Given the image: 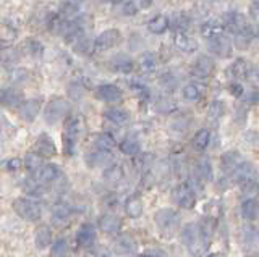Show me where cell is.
I'll use <instances>...</instances> for the list:
<instances>
[{"label":"cell","mask_w":259,"mask_h":257,"mask_svg":"<svg viewBox=\"0 0 259 257\" xmlns=\"http://www.w3.org/2000/svg\"><path fill=\"white\" fill-rule=\"evenodd\" d=\"M182 243L186 246L193 257H201L202 254L207 252L209 247V233L206 228H202L201 225L190 222L182 228L180 233Z\"/></svg>","instance_id":"cell-1"},{"label":"cell","mask_w":259,"mask_h":257,"mask_svg":"<svg viewBox=\"0 0 259 257\" xmlns=\"http://www.w3.org/2000/svg\"><path fill=\"white\" fill-rule=\"evenodd\" d=\"M154 223L162 235H174L180 228V214L175 209L162 207L154 214Z\"/></svg>","instance_id":"cell-2"},{"label":"cell","mask_w":259,"mask_h":257,"mask_svg":"<svg viewBox=\"0 0 259 257\" xmlns=\"http://www.w3.org/2000/svg\"><path fill=\"white\" fill-rule=\"evenodd\" d=\"M13 211L20 219L26 222H37L42 215V207L36 199L18 197L13 200Z\"/></svg>","instance_id":"cell-3"},{"label":"cell","mask_w":259,"mask_h":257,"mask_svg":"<svg viewBox=\"0 0 259 257\" xmlns=\"http://www.w3.org/2000/svg\"><path fill=\"white\" fill-rule=\"evenodd\" d=\"M83 130V123L78 117H70L63 128V152L67 156L75 154V147Z\"/></svg>","instance_id":"cell-4"},{"label":"cell","mask_w":259,"mask_h":257,"mask_svg":"<svg viewBox=\"0 0 259 257\" xmlns=\"http://www.w3.org/2000/svg\"><path fill=\"white\" fill-rule=\"evenodd\" d=\"M70 114V102L63 97H54L49 100L44 109V120L47 125H57L62 120H65Z\"/></svg>","instance_id":"cell-5"},{"label":"cell","mask_w":259,"mask_h":257,"mask_svg":"<svg viewBox=\"0 0 259 257\" xmlns=\"http://www.w3.org/2000/svg\"><path fill=\"white\" fill-rule=\"evenodd\" d=\"M170 197H172V202L175 205L186 209V211H190V209L196 205V194H194V191L190 184H185V183L177 184V186L172 189Z\"/></svg>","instance_id":"cell-6"},{"label":"cell","mask_w":259,"mask_h":257,"mask_svg":"<svg viewBox=\"0 0 259 257\" xmlns=\"http://www.w3.org/2000/svg\"><path fill=\"white\" fill-rule=\"evenodd\" d=\"M207 49L210 50V54L217 55V57L227 59L232 55V42L225 34H221L212 39H207Z\"/></svg>","instance_id":"cell-7"},{"label":"cell","mask_w":259,"mask_h":257,"mask_svg":"<svg viewBox=\"0 0 259 257\" xmlns=\"http://www.w3.org/2000/svg\"><path fill=\"white\" fill-rule=\"evenodd\" d=\"M60 176V170L59 167L54 164H44L40 168L32 173V180H34L40 186H46V184L54 183L57 178Z\"/></svg>","instance_id":"cell-8"},{"label":"cell","mask_w":259,"mask_h":257,"mask_svg":"<svg viewBox=\"0 0 259 257\" xmlns=\"http://www.w3.org/2000/svg\"><path fill=\"white\" fill-rule=\"evenodd\" d=\"M121 42V33L115 28H110V29H105L104 33H101L99 36L96 37V47L99 50H109L112 47H115Z\"/></svg>","instance_id":"cell-9"},{"label":"cell","mask_w":259,"mask_h":257,"mask_svg":"<svg viewBox=\"0 0 259 257\" xmlns=\"http://www.w3.org/2000/svg\"><path fill=\"white\" fill-rule=\"evenodd\" d=\"M71 217H73V209L65 202H57L51 211V222L59 228L68 225Z\"/></svg>","instance_id":"cell-10"},{"label":"cell","mask_w":259,"mask_h":257,"mask_svg":"<svg viewBox=\"0 0 259 257\" xmlns=\"http://www.w3.org/2000/svg\"><path fill=\"white\" fill-rule=\"evenodd\" d=\"M84 160L89 168H99V167H109L113 160V156L110 150L94 149L91 152H88L84 156Z\"/></svg>","instance_id":"cell-11"},{"label":"cell","mask_w":259,"mask_h":257,"mask_svg":"<svg viewBox=\"0 0 259 257\" xmlns=\"http://www.w3.org/2000/svg\"><path fill=\"white\" fill-rule=\"evenodd\" d=\"M23 102V94L16 87H2L0 89V106L7 109H20Z\"/></svg>","instance_id":"cell-12"},{"label":"cell","mask_w":259,"mask_h":257,"mask_svg":"<svg viewBox=\"0 0 259 257\" xmlns=\"http://www.w3.org/2000/svg\"><path fill=\"white\" fill-rule=\"evenodd\" d=\"M96 238H97L96 227L93 223H89V222L81 225L78 233H76V243H78V246L84 247V249L93 247L94 243H96Z\"/></svg>","instance_id":"cell-13"},{"label":"cell","mask_w":259,"mask_h":257,"mask_svg":"<svg viewBox=\"0 0 259 257\" xmlns=\"http://www.w3.org/2000/svg\"><path fill=\"white\" fill-rule=\"evenodd\" d=\"M40 106H42V100H40V99H29V100H24V102L21 104V107L18 109V117L23 120V122H26V123L34 122L36 117L39 115Z\"/></svg>","instance_id":"cell-14"},{"label":"cell","mask_w":259,"mask_h":257,"mask_svg":"<svg viewBox=\"0 0 259 257\" xmlns=\"http://www.w3.org/2000/svg\"><path fill=\"white\" fill-rule=\"evenodd\" d=\"M34 152L40 157H54L57 154V147H55V142L52 141V138L49 136L47 133L39 134V138L34 142Z\"/></svg>","instance_id":"cell-15"},{"label":"cell","mask_w":259,"mask_h":257,"mask_svg":"<svg viewBox=\"0 0 259 257\" xmlns=\"http://www.w3.org/2000/svg\"><path fill=\"white\" fill-rule=\"evenodd\" d=\"M215 63L214 60L209 57V55H199V57L194 60L193 65V75L198 78H207L212 75Z\"/></svg>","instance_id":"cell-16"},{"label":"cell","mask_w":259,"mask_h":257,"mask_svg":"<svg viewBox=\"0 0 259 257\" xmlns=\"http://www.w3.org/2000/svg\"><path fill=\"white\" fill-rule=\"evenodd\" d=\"M96 97L102 102L113 104V102L121 100V91L115 84H101L96 89Z\"/></svg>","instance_id":"cell-17"},{"label":"cell","mask_w":259,"mask_h":257,"mask_svg":"<svg viewBox=\"0 0 259 257\" xmlns=\"http://www.w3.org/2000/svg\"><path fill=\"white\" fill-rule=\"evenodd\" d=\"M99 228L107 235H117L121 228V220L113 214H105L99 219Z\"/></svg>","instance_id":"cell-18"},{"label":"cell","mask_w":259,"mask_h":257,"mask_svg":"<svg viewBox=\"0 0 259 257\" xmlns=\"http://www.w3.org/2000/svg\"><path fill=\"white\" fill-rule=\"evenodd\" d=\"M20 60H21V55L18 49L5 47V49L0 50V63H2L7 70H15V67L18 65Z\"/></svg>","instance_id":"cell-19"},{"label":"cell","mask_w":259,"mask_h":257,"mask_svg":"<svg viewBox=\"0 0 259 257\" xmlns=\"http://www.w3.org/2000/svg\"><path fill=\"white\" fill-rule=\"evenodd\" d=\"M232 176H233V181H237V183H245V181L253 180L254 165L251 162H245V160H243V162L232 172Z\"/></svg>","instance_id":"cell-20"},{"label":"cell","mask_w":259,"mask_h":257,"mask_svg":"<svg viewBox=\"0 0 259 257\" xmlns=\"http://www.w3.org/2000/svg\"><path fill=\"white\" fill-rule=\"evenodd\" d=\"M113 249H115V252L118 255H128V254L136 251V241L133 236H130V235H120L115 241Z\"/></svg>","instance_id":"cell-21"},{"label":"cell","mask_w":259,"mask_h":257,"mask_svg":"<svg viewBox=\"0 0 259 257\" xmlns=\"http://www.w3.org/2000/svg\"><path fill=\"white\" fill-rule=\"evenodd\" d=\"M143 199L138 196V194H133L126 197L125 200V214L130 217V219H140L143 215Z\"/></svg>","instance_id":"cell-22"},{"label":"cell","mask_w":259,"mask_h":257,"mask_svg":"<svg viewBox=\"0 0 259 257\" xmlns=\"http://www.w3.org/2000/svg\"><path fill=\"white\" fill-rule=\"evenodd\" d=\"M104 118L107 122L113 123V125H125L130 122V114L125 109H118V107H110L107 110H104Z\"/></svg>","instance_id":"cell-23"},{"label":"cell","mask_w":259,"mask_h":257,"mask_svg":"<svg viewBox=\"0 0 259 257\" xmlns=\"http://www.w3.org/2000/svg\"><path fill=\"white\" fill-rule=\"evenodd\" d=\"M110 68L120 73H130L133 70V60L126 54H117L110 59Z\"/></svg>","instance_id":"cell-24"},{"label":"cell","mask_w":259,"mask_h":257,"mask_svg":"<svg viewBox=\"0 0 259 257\" xmlns=\"http://www.w3.org/2000/svg\"><path fill=\"white\" fill-rule=\"evenodd\" d=\"M241 215L248 222L259 220V199H246L241 204Z\"/></svg>","instance_id":"cell-25"},{"label":"cell","mask_w":259,"mask_h":257,"mask_svg":"<svg viewBox=\"0 0 259 257\" xmlns=\"http://www.w3.org/2000/svg\"><path fill=\"white\" fill-rule=\"evenodd\" d=\"M241 162H243L241 154L237 150H229L221 157V167H222V170H225V172H233Z\"/></svg>","instance_id":"cell-26"},{"label":"cell","mask_w":259,"mask_h":257,"mask_svg":"<svg viewBox=\"0 0 259 257\" xmlns=\"http://www.w3.org/2000/svg\"><path fill=\"white\" fill-rule=\"evenodd\" d=\"M52 238H54L52 230L46 227V225H42V227L37 228L34 233V244L37 249H46L47 246L52 244Z\"/></svg>","instance_id":"cell-27"},{"label":"cell","mask_w":259,"mask_h":257,"mask_svg":"<svg viewBox=\"0 0 259 257\" xmlns=\"http://www.w3.org/2000/svg\"><path fill=\"white\" fill-rule=\"evenodd\" d=\"M174 44L177 49H180L182 52H186V54H191L196 50V42L185 33H177L174 37Z\"/></svg>","instance_id":"cell-28"},{"label":"cell","mask_w":259,"mask_h":257,"mask_svg":"<svg viewBox=\"0 0 259 257\" xmlns=\"http://www.w3.org/2000/svg\"><path fill=\"white\" fill-rule=\"evenodd\" d=\"M102 176H104V180L107 183H112V184L120 183L121 180H123V176H125L123 167L118 165V164H112V165H109L107 168H105Z\"/></svg>","instance_id":"cell-29"},{"label":"cell","mask_w":259,"mask_h":257,"mask_svg":"<svg viewBox=\"0 0 259 257\" xmlns=\"http://www.w3.org/2000/svg\"><path fill=\"white\" fill-rule=\"evenodd\" d=\"M201 34L206 39H212L215 36H221V34H224V25L215 20H210L201 26Z\"/></svg>","instance_id":"cell-30"},{"label":"cell","mask_w":259,"mask_h":257,"mask_svg":"<svg viewBox=\"0 0 259 257\" xmlns=\"http://www.w3.org/2000/svg\"><path fill=\"white\" fill-rule=\"evenodd\" d=\"M24 52L31 55L32 59H40L44 54V45L40 44V41H37V39L29 37L24 41Z\"/></svg>","instance_id":"cell-31"},{"label":"cell","mask_w":259,"mask_h":257,"mask_svg":"<svg viewBox=\"0 0 259 257\" xmlns=\"http://www.w3.org/2000/svg\"><path fill=\"white\" fill-rule=\"evenodd\" d=\"M196 172L199 175V178L202 181H210L214 178V170H212V164H210L209 159H201L198 165H196Z\"/></svg>","instance_id":"cell-32"},{"label":"cell","mask_w":259,"mask_h":257,"mask_svg":"<svg viewBox=\"0 0 259 257\" xmlns=\"http://www.w3.org/2000/svg\"><path fill=\"white\" fill-rule=\"evenodd\" d=\"M120 150L123 152L125 156L135 157V156L140 154V150H141L140 141H138L136 138H126L120 142Z\"/></svg>","instance_id":"cell-33"},{"label":"cell","mask_w":259,"mask_h":257,"mask_svg":"<svg viewBox=\"0 0 259 257\" xmlns=\"http://www.w3.org/2000/svg\"><path fill=\"white\" fill-rule=\"evenodd\" d=\"M168 28V20L164 15H157V17H154L149 23H148V29L151 31L152 34H162L165 33Z\"/></svg>","instance_id":"cell-34"},{"label":"cell","mask_w":259,"mask_h":257,"mask_svg":"<svg viewBox=\"0 0 259 257\" xmlns=\"http://www.w3.org/2000/svg\"><path fill=\"white\" fill-rule=\"evenodd\" d=\"M94 146L96 149L112 150L115 147V139H113V136L109 133H99V134H96V138H94Z\"/></svg>","instance_id":"cell-35"},{"label":"cell","mask_w":259,"mask_h":257,"mask_svg":"<svg viewBox=\"0 0 259 257\" xmlns=\"http://www.w3.org/2000/svg\"><path fill=\"white\" fill-rule=\"evenodd\" d=\"M240 239H241L243 244L253 246L259 241V231L254 227H251V225H249V227H243L241 233H240Z\"/></svg>","instance_id":"cell-36"},{"label":"cell","mask_w":259,"mask_h":257,"mask_svg":"<svg viewBox=\"0 0 259 257\" xmlns=\"http://www.w3.org/2000/svg\"><path fill=\"white\" fill-rule=\"evenodd\" d=\"M225 114V104L222 100H214L210 102L209 110H207V118L209 122H219Z\"/></svg>","instance_id":"cell-37"},{"label":"cell","mask_w":259,"mask_h":257,"mask_svg":"<svg viewBox=\"0 0 259 257\" xmlns=\"http://www.w3.org/2000/svg\"><path fill=\"white\" fill-rule=\"evenodd\" d=\"M140 68L146 73H151L157 68V57L152 52H144L140 59Z\"/></svg>","instance_id":"cell-38"},{"label":"cell","mask_w":259,"mask_h":257,"mask_svg":"<svg viewBox=\"0 0 259 257\" xmlns=\"http://www.w3.org/2000/svg\"><path fill=\"white\" fill-rule=\"evenodd\" d=\"M42 159L44 157H40L37 152H29V154H26V157H24L23 164H24V167H26L31 173H34L37 168H40V167L44 165L42 164Z\"/></svg>","instance_id":"cell-39"},{"label":"cell","mask_w":259,"mask_h":257,"mask_svg":"<svg viewBox=\"0 0 259 257\" xmlns=\"http://www.w3.org/2000/svg\"><path fill=\"white\" fill-rule=\"evenodd\" d=\"M210 142V133L207 130H199L196 134H194L193 139V146L196 150H204Z\"/></svg>","instance_id":"cell-40"},{"label":"cell","mask_w":259,"mask_h":257,"mask_svg":"<svg viewBox=\"0 0 259 257\" xmlns=\"http://www.w3.org/2000/svg\"><path fill=\"white\" fill-rule=\"evenodd\" d=\"M243 197L246 199H257L259 197V183H256L254 180H249L243 183V189H241Z\"/></svg>","instance_id":"cell-41"},{"label":"cell","mask_w":259,"mask_h":257,"mask_svg":"<svg viewBox=\"0 0 259 257\" xmlns=\"http://www.w3.org/2000/svg\"><path fill=\"white\" fill-rule=\"evenodd\" d=\"M68 254V243L67 239H57L54 241V244L51 247V257H65Z\"/></svg>","instance_id":"cell-42"},{"label":"cell","mask_w":259,"mask_h":257,"mask_svg":"<svg viewBox=\"0 0 259 257\" xmlns=\"http://www.w3.org/2000/svg\"><path fill=\"white\" fill-rule=\"evenodd\" d=\"M183 97L190 102H196L201 99V91L198 89V86L194 84H186L183 87Z\"/></svg>","instance_id":"cell-43"},{"label":"cell","mask_w":259,"mask_h":257,"mask_svg":"<svg viewBox=\"0 0 259 257\" xmlns=\"http://www.w3.org/2000/svg\"><path fill=\"white\" fill-rule=\"evenodd\" d=\"M93 47H96V44L93 41H89L86 37H81L79 41L75 44V50L78 54H83V55H89L93 52Z\"/></svg>","instance_id":"cell-44"},{"label":"cell","mask_w":259,"mask_h":257,"mask_svg":"<svg viewBox=\"0 0 259 257\" xmlns=\"http://www.w3.org/2000/svg\"><path fill=\"white\" fill-rule=\"evenodd\" d=\"M15 37H16V31H15L12 26L0 25V41H4V42H12Z\"/></svg>","instance_id":"cell-45"},{"label":"cell","mask_w":259,"mask_h":257,"mask_svg":"<svg viewBox=\"0 0 259 257\" xmlns=\"http://www.w3.org/2000/svg\"><path fill=\"white\" fill-rule=\"evenodd\" d=\"M160 86L164 87L165 91L172 92V91L175 89V87H177V79H175V76H172L170 73L162 75V76H160Z\"/></svg>","instance_id":"cell-46"},{"label":"cell","mask_w":259,"mask_h":257,"mask_svg":"<svg viewBox=\"0 0 259 257\" xmlns=\"http://www.w3.org/2000/svg\"><path fill=\"white\" fill-rule=\"evenodd\" d=\"M68 94H70V97H71V99L78 100V99H81V97L84 95V87L81 86L79 83H73V84L68 87Z\"/></svg>","instance_id":"cell-47"},{"label":"cell","mask_w":259,"mask_h":257,"mask_svg":"<svg viewBox=\"0 0 259 257\" xmlns=\"http://www.w3.org/2000/svg\"><path fill=\"white\" fill-rule=\"evenodd\" d=\"M232 73L235 75V76H245L246 75V65H245V62L243 60H237L232 65Z\"/></svg>","instance_id":"cell-48"},{"label":"cell","mask_w":259,"mask_h":257,"mask_svg":"<svg viewBox=\"0 0 259 257\" xmlns=\"http://www.w3.org/2000/svg\"><path fill=\"white\" fill-rule=\"evenodd\" d=\"M121 12H123V15H126V17H133V15H136V12H138V7L135 2L130 0V2H125L121 5Z\"/></svg>","instance_id":"cell-49"},{"label":"cell","mask_w":259,"mask_h":257,"mask_svg":"<svg viewBox=\"0 0 259 257\" xmlns=\"http://www.w3.org/2000/svg\"><path fill=\"white\" fill-rule=\"evenodd\" d=\"M175 109V102L170 99H162L157 102V110L160 112H172Z\"/></svg>","instance_id":"cell-50"},{"label":"cell","mask_w":259,"mask_h":257,"mask_svg":"<svg viewBox=\"0 0 259 257\" xmlns=\"http://www.w3.org/2000/svg\"><path fill=\"white\" fill-rule=\"evenodd\" d=\"M21 167H24V164L21 162L20 159H10V160L7 162V168H8L10 172H18Z\"/></svg>","instance_id":"cell-51"},{"label":"cell","mask_w":259,"mask_h":257,"mask_svg":"<svg viewBox=\"0 0 259 257\" xmlns=\"http://www.w3.org/2000/svg\"><path fill=\"white\" fill-rule=\"evenodd\" d=\"M249 17L253 18V21L259 26V4H257V2H254V4H251V5H249Z\"/></svg>","instance_id":"cell-52"},{"label":"cell","mask_w":259,"mask_h":257,"mask_svg":"<svg viewBox=\"0 0 259 257\" xmlns=\"http://www.w3.org/2000/svg\"><path fill=\"white\" fill-rule=\"evenodd\" d=\"M13 78H15V81H18V83L26 81V79H28V71L15 68V71H13Z\"/></svg>","instance_id":"cell-53"},{"label":"cell","mask_w":259,"mask_h":257,"mask_svg":"<svg viewBox=\"0 0 259 257\" xmlns=\"http://www.w3.org/2000/svg\"><path fill=\"white\" fill-rule=\"evenodd\" d=\"M229 91L232 95H235V97H240V95H243V86L240 83H232L230 87H229Z\"/></svg>","instance_id":"cell-54"},{"label":"cell","mask_w":259,"mask_h":257,"mask_svg":"<svg viewBox=\"0 0 259 257\" xmlns=\"http://www.w3.org/2000/svg\"><path fill=\"white\" fill-rule=\"evenodd\" d=\"M141 2H143L141 5L144 7V9H148V7L151 5V2H152V0H141Z\"/></svg>","instance_id":"cell-55"},{"label":"cell","mask_w":259,"mask_h":257,"mask_svg":"<svg viewBox=\"0 0 259 257\" xmlns=\"http://www.w3.org/2000/svg\"><path fill=\"white\" fill-rule=\"evenodd\" d=\"M138 257H157V255H154V254H151V252H144V254L138 255Z\"/></svg>","instance_id":"cell-56"},{"label":"cell","mask_w":259,"mask_h":257,"mask_svg":"<svg viewBox=\"0 0 259 257\" xmlns=\"http://www.w3.org/2000/svg\"><path fill=\"white\" fill-rule=\"evenodd\" d=\"M207 257H225V255L221 254V252H215V254H210V255H207Z\"/></svg>","instance_id":"cell-57"},{"label":"cell","mask_w":259,"mask_h":257,"mask_svg":"<svg viewBox=\"0 0 259 257\" xmlns=\"http://www.w3.org/2000/svg\"><path fill=\"white\" fill-rule=\"evenodd\" d=\"M112 4H120V2H123V0H110Z\"/></svg>","instance_id":"cell-58"},{"label":"cell","mask_w":259,"mask_h":257,"mask_svg":"<svg viewBox=\"0 0 259 257\" xmlns=\"http://www.w3.org/2000/svg\"><path fill=\"white\" fill-rule=\"evenodd\" d=\"M65 257H76V255H71V254H67V255H65Z\"/></svg>","instance_id":"cell-59"},{"label":"cell","mask_w":259,"mask_h":257,"mask_svg":"<svg viewBox=\"0 0 259 257\" xmlns=\"http://www.w3.org/2000/svg\"><path fill=\"white\" fill-rule=\"evenodd\" d=\"M0 131H2V125H0Z\"/></svg>","instance_id":"cell-60"},{"label":"cell","mask_w":259,"mask_h":257,"mask_svg":"<svg viewBox=\"0 0 259 257\" xmlns=\"http://www.w3.org/2000/svg\"><path fill=\"white\" fill-rule=\"evenodd\" d=\"M245 257H253V255H245Z\"/></svg>","instance_id":"cell-61"}]
</instances>
